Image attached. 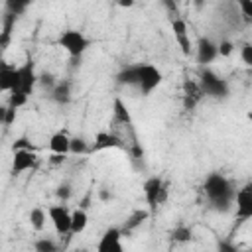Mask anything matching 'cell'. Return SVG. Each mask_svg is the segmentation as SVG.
Returning a JSON list of instances; mask_svg holds the SVG:
<instances>
[{
  "label": "cell",
  "mask_w": 252,
  "mask_h": 252,
  "mask_svg": "<svg viewBox=\"0 0 252 252\" xmlns=\"http://www.w3.org/2000/svg\"><path fill=\"white\" fill-rule=\"evenodd\" d=\"M203 189H205V195L207 199L211 201V205L224 213L230 209V205H234V197H236V189H232L230 181L222 175V173H209L205 183H203Z\"/></svg>",
  "instance_id": "cell-1"
},
{
  "label": "cell",
  "mask_w": 252,
  "mask_h": 252,
  "mask_svg": "<svg viewBox=\"0 0 252 252\" xmlns=\"http://www.w3.org/2000/svg\"><path fill=\"white\" fill-rule=\"evenodd\" d=\"M57 43L69 53L71 59H81L83 53L91 47V39L83 32H79V30H65V32H61Z\"/></svg>",
  "instance_id": "cell-2"
},
{
  "label": "cell",
  "mask_w": 252,
  "mask_h": 252,
  "mask_svg": "<svg viewBox=\"0 0 252 252\" xmlns=\"http://www.w3.org/2000/svg\"><path fill=\"white\" fill-rule=\"evenodd\" d=\"M199 87L203 91V96H213V98H226L228 96V83L219 77L217 73L205 69L199 77Z\"/></svg>",
  "instance_id": "cell-3"
},
{
  "label": "cell",
  "mask_w": 252,
  "mask_h": 252,
  "mask_svg": "<svg viewBox=\"0 0 252 252\" xmlns=\"http://www.w3.org/2000/svg\"><path fill=\"white\" fill-rule=\"evenodd\" d=\"M71 213L73 211H69L65 203L51 205L47 209V217H49V220H51V224H53L57 234H61V236L63 234H71Z\"/></svg>",
  "instance_id": "cell-4"
},
{
  "label": "cell",
  "mask_w": 252,
  "mask_h": 252,
  "mask_svg": "<svg viewBox=\"0 0 252 252\" xmlns=\"http://www.w3.org/2000/svg\"><path fill=\"white\" fill-rule=\"evenodd\" d=\"M163 81V75L161 71L152 65V63H142L140 65V83H138V89L142 94H150L154 89H158Z\"/></svg>",
  "instance_id": "cell-5"
},
{
  "label": "cell",
  "mask_w": 252,
  "mask_h": 252,
  "mask_svg": "<svg viewBox=\"0 0 252 252\" xmlns=\"http://www.w3.org/2000/svg\"><path fill=\"white\" fill-rule=\"evenodd\" d=\"M94 252H124V246H122V230L116 228V226L106 228L102 232V236H100Z\"/></svg>",
  "instance_id": "cell-6"
},
{
  "label": "cell",
  "mask_w": 252,
  "mask_h": 252,
  "mask_svg": "<svg viewBox=\"0 0 252 252\" xmlns=\"http://www.w3.org/2000/svg\"><path fill=\"white\" fill-rule=\"evenodd\" d=\"M163 179L158 177V175H152L144 181L142 185V191H144V199L150 207V213H156V209L159 207V193H161V187H163Z\"/></svg>",
  "instance_id": "cell-7"
},
{
  "label": "cell",
  "mask_w": 252,
  "mask_h": 252,
  "mask_svg": "<svg viewBox=\"0 0 252 252\" xmlns=\"http://www.w3.org/2000/svg\"><path fill=\"white\" fill-rule=\"evenodd\" d=\"M18 75H20V87H18V91H22L24 94L30 96L32 91H33V87L39 81V77L35 73V67H33V61H26L24 65H20L18 67Z\"/></svg>",
  "instance_id": "cell-8"
},
{
  "label": "cell",
  "mask_w": 252,
  "mask_h": 252,
  "mask_svg": "<svg viewBox=\"0 0 252 252\" xmlns=\"http://www.w3.org/2000/svg\"><path fill=\"white\" fill-rule=\"evenodd\" d=\"M171 30H173V35H175V41L181 49L183 55H191V39H189V30H187V22L183 18H173L171 20Z\"/></svg>",
  "instance_id": "cell-9"
},
{
  "label": "cell",
  "mask_w": 252,
  "mask_h": 252,
  "mask_svg": "<svg viewBox=\"0 0 252 252\" xmlns=\"http://www.w3.org/2000/svg\"><path fill=\"white\" fill-rule=\"evenodd\" d=\"M37 156L33 150H18L12 152V173H22L32 167H35Z\"/></svg>",
  "instance_id": "cell-10"
},
{
  "label": "cell",
  "mask_w": 252,
  "mask_h": 252,
  "mask_svg": "<svg viewBox=\"0 0 252 252\" xmlns=\"http://www.w3.org/2000/svg\"><path fill=\"white\" fill-rule=\"evenodd\" d=\"M234 219L240 222L252 219V195H248L242 189H238L234 197Z\"/></svg>",
  "instance_id": "cell-11"
},
{
  "label": "cell",
  "mask_w": 252,
  "mask_h": 252,
  "mask_svg": "<svg viewBox=\"0 0 252 252\" xmlns=\"http://www.w3.org/2000/svg\"><path fill=\"white\" fill-rule=\"evenodd\" d=\"M219 57V45L213 43L209 37H201L197 41V61L201 65H207Z\"/></svg>",
  "instance_id": "cell-12"
},
{
  "label": "cell",
  "mask_w": 252,
  "mask_h": 252,
  "mask_svg": "<svg viewBox=\"0 0 252 252\" xmlns=\"http://www.w3.org/2000/svg\"><path fill=\"white\" fill-rule=\"evenodd\" d=\"M122 146V140L116 136V134H112V132H96V136H94V142H93V146H91V154H94V152H104V150H110V148H120Z\"/></svg>",
  "instance_id": "cell-13"
},
{
  "label": "cell",
  "mask_w": 252,
  "mask_h": 252,
  "mask_svg": "<svg viewBox=\"0 0 252 252\" xmlns=\"http://www.w3.org/2000/svg\"><path fill=\"white\" fill-rule=\"evenodd\" d=\"M20 87V75H18V67H8L4 65L0 69V91L4 93H14Z\"/></svg>",
  "instance_id": "cell-14"
},
{
  "label": "cell",
  "mask_w": 252,
  "mask_h": 252,
  "mask_svg": "<svg viewBox=\"0 0 252 252\" xmlns=\"http://www.w3.org/2000/svg\"><path fill=\"white\" fill-rule=\"evenodd\" d=\"M201 98H203V91H201L199 83L187 79V81L183 83V100H185V108L191 110V108L197 104V100H201Z\"/></svg>",
  "instance_id": "cell-15"
},
{
  "label": "cell",
  "mask_w": 252,
  "mask_h": 252,
  "mask_svg": "<svg viewBox=\"0 0 252 252\" xmlns=\"http://www.w3.org/2000/svg\"><path fill=\"white\" fill-rule=\"evenodd\" d=\"M140 65H142V63L124 67V69L116 75V83H118V85H128V87H138V83H140Z\"/></svg>",
  "instance_id": "cell-16"
},
{
  "label": "cell",
  "mask_w": 252,
  "mask_h": 252,
  "mask_svg": "<svg viewBox=\"0 0 252 252\" xmlns=\"http://www.w3.org/2000/svg\"><path fill=\"white\" fill-rule=\"evenodd\" d=\"M69 148H71V138L67 136V132H55V134H51V138H49V150H51V154L67 156L69 154Z\"/></svg>",
  "instance_id": "cell-17"
},
{
  "label": "cell",
  "mask_w": 252,
  "mask_h": 252,
  "mask_svg": "<svg viewBox=\"0 0 252 252\" xmlns=\"http://www.w3.org/2000/svg\"><path fill=\"white\" fill-rule=\"evenodd\" d=\"M112 118H114V122H118V124H126V126L132 124L130 110H128V106L124 104L122 98H114V102H112Z\"/></svg>",
  "instance_id": "cell-18"
},
{
  "label": "cell",
  "mask_w": 252,
  "mask_h": 252,
  "mask_svg": "<svg viewBox=\"0 0 252 252\" xmlns=\"http://www.w3.org/2000/svg\"><path fill=\"white\" fill-rule=\"evenodd\" d=\"M89 224V215L85 209H75L71 213V234H81Z\"/></svg>",
  "instance_id": "cell-19"
},
{
  "label": "cell",
  "mask_w": 252,
  "mask_h": 252,
  "mask_svg": "<svg viewBox=\"0 0 252 252\" xmlns=\"http://www.w3.org/2000/svg\"><path fill=\"white\" fill-rule=\"evenodd\" d=\"M51 98L57 104H67L71 100V85H69V81H59L51 91Z\"/></svg>",
  "instance_id": "cell-20"
},
{
  "label": "cell",
  "mask_w": 252,
  "mask_h": 252,
  "mask_svg": "<svg viewBox=\"0 0 252 252\" xmlns=\"http://www.w3.org/2000/svg\"><path fill=\"white\" fill-rule=\"evenodd\" d=\"M148 217H150V213H148L146 209H136V211H132V215L126 219L124 226L120 228V230H122V234H124V232H132V230H134L136 226H140Z\"/></svg>",
  "instance_id": "cell-21"
},
{
  "label": "cell",
  "mask_w": 252,
  "mask_h": 252,
  "mask_svg": "<svg viewBox=\"0 0 252 252\" xmlns=\"http://www.w3.org/2000/svg\"><path fill=\"white\" fill-rule=\"evenodd\" d=\"M191 238H193V228L187 224H177L171 230V240L177 244H187V242H191Z\"/></svg>",
  "instance_id": "cell-22"
},
{
  "label": "cell",
  "mask_w": 252,
  "mask_h": 252,
  "mask_svg": "<svg viewBox=\"0 0 252 252\" xmlns=\"http://www.w3.org/2000/svg\"><path fill=\"white\" fill-rule=\"evenodd\" d=\"M45 220H47V215H45L43 209L33 207V209L30 211V224H32L33 230H41V228L45 226Z\"/></svg>",
  "instance_id": "cell-23"
},
{
  "label": "cell",
  "mask_w": 252,
  "mask_h": 252,
  "mask_svg": "<svg viewBox=\"0 0 252 252\" xmlns=\"http://www.w3.org/2000/svg\"><path fill=\"white\" fill-rule=\"evenodd\" d=\"M91 152V146L81 138V136H75L71 138V148H69V154H75V156H81V154H89Z\"/></svg>",
  "instance_id": "cell-24"
},
{
  "label": "cell",
  "mask_w": 252,
  "mask_h": 252,
  "mask_svg": "<svg viewBox=\"0 0 252 252\" xmlns=\"http://www.w3.org/2000/svg\"><path fill=\"white\" fill-rule=\"evenodd\" d=\"M6 14H12V16H22L28 8V2H16V0H6Z\"/></svg>",
  "instance_id": "cell-25"
},
{
  "label": "cell",
  "mask_w": 252,
  "mask_h": 252,
  "mask_svg": "<svg viewBox=\"0 0 252 252\" xmlns=\"http://www.w3.org/2000/svg\"><path fill=\"white\" fill-rule=\"evenodd\" d=\"M28 102V94H24L22 91H14V93H10V98H8V106H12V108H20V106H24Z\"/></svg>",
  "instance_id": "cell-26"
},
{
  "label": "cell",
  "mask_w": 252,
  "mask_h": 252,
  "mask_svg": "<svg viewBox=\"0 0 252 252\" xmlns=\"http://www.w3.org/2000/svg\"><path fill=\"white\" fill-rule=\"evenodd\" d=\"M33 248H35V252H57V246H55V242L51 238H39V240H35Z\"/></svg>",
  "instance_id": "cell-27"
},
{
  "label": "cell",
  "mask_w": 252,
  "mask_h": 252,
  "mask_svg": "<svg viewBox=\"0 0 252 252\" xmlns=\"http://www.w3.org/2000/svg\"><path fill=\"white\" fill-rule=\"evenodd\" d=\"M0 118H2V124H4V126H10V124L14 122V118H16V108L4 106L2 112H0Z\"/></svg>",
  "instance_id": "cell-28"
},
{
  "label": "cell",
  "mask_w": 252,
  "mask_h": 252,
  "mask_svg": "<svg viewBox=\"0 0 252 252\" xmlns=\"http://www.w3.org/2000/svg\"><path fill=\"white\" fill-rule=\"evenodd\" d=\"M236 6L240 8V12H242L244 20H246V22H250V20H252V0H238V2H236Z\"/></svg>",
  "instance_id": "cell-29"
},
{
  "label": "cell",
  "mask_w": 252,
  "mask_h": 252,
  "mask_svg": "<svg viewBox=\"0 0 252 252\" xmlns=\"http://www.w3.org/2000/svg\"><path fill=\"white\" fill-rule=\"evenodd\" d=\"M240 59H242L244 65L252 67V43H244L240 47Z\"/></svg>",
  "instance_id": "cell-30"
},
{
  "label": "cell",
  "mask_w": 252,
  "mask_h": 252,
  "mask_svg": "<svg viewBox=\"0 0 252 252\" xmlns=\"http://www.w3.org/2000/svg\"><path fill=\"white\" fill-rule=\"evenodd\" d=\"M219 45V55L220 57H228L232 51H234V43L230 41V39H222L220 43H217Z\"/></svg>",
  "instance_id": "cell-31"
},
{
  "label": "cell",
  "mask_w": 252,
  "mask_h": 252,
  "mask_svg": "<svg viewBox=\"0 0 252 252\" xmlns=\"http://www.w3.org/2000/svg\"><path fill=\"white\" fill-rule=\"evenodd\" d=\"M71 185L69 183H61V185H57V189H55V195L65 203V201H69V197H71Z\"/></svg>",
  "instance_id": "cell-32"
},
{
  "label": "cell",
  "mask_w": 252,
  "mask_h": 252,
  "mask_svg": "<svg viewBox=\"0 0 252 252\" xmlns=\"http://www.w3.org/2000/svg\"><path fill=\"white\" fill-rule=\"evenodd\" d=\"M18 150H33V146L30 144V140H28L26 136H22V138H18V140L12 144V152H18Z\"/></svg>",
  "instance_id": "cell-33"
},
{
  "label": "cell",
  "mask_w": 252,
  "mask_h": 252,
  "mask_svg": "<svg viewBox=\"0 0 252 252\" xmlns=\"http://www.w3.org/2000/svg\"><path fill=\"white\" fill-rule=\"evenodd\" d=\"M219 252H238V248L228 240H220L219 242Z\"/></svg>",
  "instance_id": "cell-34"
},
{
  "label": "cell",
  "mask_w": 252,
  "mask_h": 252,
  "mask_svg": "<svg viewBox=\"0 0 252 252\" xmlns=\"http://www.w3.org/2000/svg\"><path fill=\"white\" fill-rule=\"evenodd\" d=\"M65 156H61V154H51L49 158H47V161L51 163V165H61V163H65Z\"/></svg>",
  "instance_id": "cell-35"
},
{
  "label": "cell",
  "mask_w": 252,
  "mask_h": 252,
  "mask_svg": "<svg viewBox=\"0 0 252 252\" xmlns=\"http://www.w3.org/2000/svg\"><path fill=\"white\" fill-rule=\"evenodd\" d=\"M39 83H41V85H45V87H51V91H53V87L57 85V83H53V77H51L49 73H43V75L39 77Z\"/></svg>",
  "instance_id": "cell-36"
},
{
  "label": "cell",
  "mask_w": 252,
  "mask_h": 252,
  "mask_svg": "<svg viewBox=\"0 0 252 252\" xmlns=\"http://www.w3.org/2000/svg\"><path fill=\"white\" fill-rule=\"evenodd\" d=\"M167 201V183H163L161 187V193H159V205H163Z\"/></svg>",
  "instance_id": "cell-37"
},
{
  "label": "cell",
  "mask_w": 252,
  "mask_h": 252,
  "mask_svg": "<svg viewBox=\"0 0 252 252\" xmlns=\"http://www.w3.org/2000/svg\"><path fill=\"white\" fill-rule=\"evenodd\" d=\"M98 197H100V201H108V199H110V193H108L106 189H100V191H98Z\"/></svg>",
  "instance_id": "cell-38"
},
{
  "label": "cell",
  "mask_w": 252,
  "mask_h": 252,
  "mask_svg": "<svg viewBox=\"0 0 252 252\" xmlns=\"http://www.w3.org/2000/svg\"><path fill=\"white\" fill-rule=\"evenodd\" d=\"M240 189H242V191H246L248 195H252V181H246V183H244Z\"/></svg>",
  "instance_id": "cell-39"
},
{
  "label": "cell",
  "mask_w": 252,
  "mask_h": 252,
  "mask_svg": "<svg viewBox=\"0 0 252 252\" xmlns=\"http://www.w3.org/2000/svg\"><path fill=\"white\" fill-rule=\"evenodd\" d=\"M122 8H130V6H134V2L132 0H122V2H118Z\"/></svg>",
  "instance_id": "cell-40"
},
{
  "label": "cell",
  "mask_w": 252,
  "mask_h": 252,
  "mask_svg": "<svg viewBox=\"0 0 252 252\" xmlns=\"http://www.w3.org/2000/svg\"><path fill=\"white\" fill-rule=\"evenodd\" d=\"M246 118H248V120L252 122V110H250V112H246Z\"/></svg>",
  "instance_id": "cell-41"
}]
</instances>
